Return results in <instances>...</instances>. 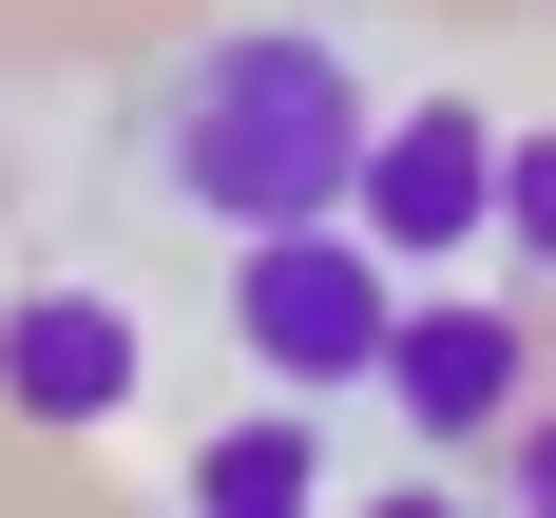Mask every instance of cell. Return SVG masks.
<instances>
[{
	"instance_id": "obj_1",
	"label": "cell",
	"mask_w": 556,
	"mask_h": 518,
	"mask_svg": "<svg viewBox=\"0 0 556 518\" xmlns=\"http://www.w3.org/2000/svg\"><path fill=\"white\" fill-rule=\"evenodd\" d=\"M365 135H384V97H365V58L327 20H230V39H192L154 77V192L212 212V230L345 212L365 192Z\"/></svg>"
},
{
	"instance_id": "obj_2",
	"label": "cell",
	"mask_w": 556,
	"mask_h": 518,
	"mask_svg": "<svg viewBox=\"0 0 556 518\" xmlns=\"http://www.w3.org/2000/svg\"><path fill=\"white\" fill-rule=\"evenodd\" d=\"M230 365L288 403H365L384 384V327H403V250L365 212H288V230H230Z\"/></svg>"
},
{
	"instance_id": "obj_3",
	"label": "cell",
	"mask_w": 556,
	"mask_h": 518,
	"mask_svg": "<svg viewBox=\"0 0 556 518\" xmlns=\"http://www.w3.org/2000/svg\"><path fill=\"white\" fill-rule=\"evenodd\" d=\"M500 154H518V115H480V97H403L365 135V192L345 212L403 250V288H442L460 250H500Z\"/></svg>"
},
{
	"instance_id": "obj_4",
	"label": "cell",
	"mask_w": 556,
	"mask_h": 518,
	"mask_svg": "<svg viewBox=\"0 0 556 518\" xmlns=\"http://www.w3.org/2000/svg\"><path fill=\"white\" fill-rule=\"evenodd\" d=\"M403 422V442L422 460H480L518 422V403H538V327H518L500 288H403V327H384V384H365Z\"/></svg>"
},
{
	"instance_id": "obj_5",
	"label": "cell",
	"mask_w": 556,
	"mask_h": 518,
	"mask_svg": "<svg viewBox=\"0 0 556 518\" xmlns=\"http://www.w3.org/2000/svg\"><path fill=\"white\" fill-rule=\"evenodd\" d=\"M154 403V327L115 307V288L39 269V288H0V422H39V442H115Z\"/></svg>"
},
{
	"instance_id": "obj_6",
	"label": "cell",
	"mask_w": 556,
	"mask_h": 518,
	"mask_svg": "<svg viewBox=\"0 0 556 518\" xmlns=\"http://www.w3.org/2000/svg\"><path fill=\"white\" fill-rule=\"evenodd\" d=\"M307 500H327V422H307L288 384L192 442V518H307Z\"/></svg>"
},
{
	"instance_id": "obj_7",
	"label": "cell",
	"mask_w": 556,
	"mask_h": 518,
	"mask_svg": "<svg viewBox=\"0 0 556 518\" xmlns=\"http://www.w3.org/2000/svg\"><path fill=\"white\" fill-rule=\"evenodd\" d=\"M500 269H518V288H556V115L500 154Z\"/></svg>"
},
{
	"instance_id": "obj_8",
	"label": "cell",
	"mask_w": 556,
	"mask_h": 518,
	"mask_svg": "<svg viewBox=\"0 0 556 518\" xmlns=\"http://www.w3.org/2000/svg\"><path fill=\"white\" fill-rule=\"evenodd\" d=\"M480 460H500V500H538V518H556V403H518V422H500Z\"/></svg>"
}]
</instances>
